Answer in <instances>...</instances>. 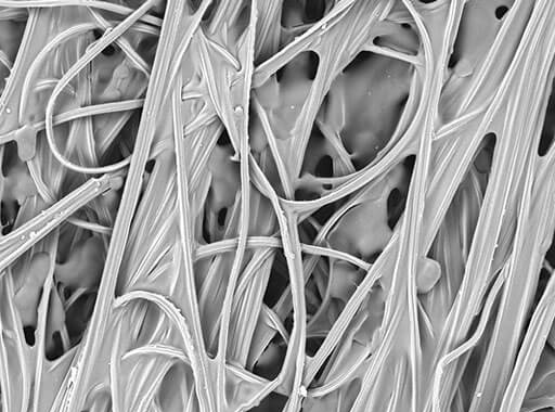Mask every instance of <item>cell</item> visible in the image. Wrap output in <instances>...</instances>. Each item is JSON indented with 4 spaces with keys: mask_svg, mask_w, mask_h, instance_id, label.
Here are the masks:
<instances>
[{
    "mask_svg": "<svg viewBox=\"0 0 555 412\" xmlns=\"http://www.w3.org/2000/svg\"><path fill=\"white\" fill-rule=\"evenodd\" d=\"M552 243L527 233L513 235L496 310L478 366L473 402L482 410L492 411L501 404Z\"/></svg>",
    "mask_w": 555,
    "mask_h": 412,
    "instance_id": "3",
    "label": "cell"
},
{
    "mask_svg": "<svg viewBox=\"0 0 555 412\" xmlns=\"http://www.w3.org/2000/svg\"><path fill=\"white\" fill-rule=\"evenodd\" d=\"M533 1H466L462 54L450 81L451 120L443 154L468 172L489 136L492 106L530 16Z\"/></svg>",
    "mask_w": 555,
    "mask_h": 412,
    "instance_id": "2",
    "label": "cell"
},
{
    "mask_svg": "<svg viewBox=\"0 0 555 412\" xmlns=\"http://www.w3.org/2000/svg\"><path fill=\"white\" fill-rule=\"evenodd\" d=\"M547 346L555 352V321L548 336Z\"/></svg>",
    "mask_w": 555,
    "mask_h": 412,
    "instance_id": "14",
    "label": "cell"
},
{
    "mask_svg": "<svg viewBox=\"0 0 555 412\" xmlns=\"http://www.w3.org/2000/svg\"><path fill=\"white\" fill-rule=\"evenodd\" d=\"M42 130H46V123L23 125L13 131L0 134L1 144L15 142L21 160L27 164L36 156L38 138Z\"/></svg>",
    "mask_w": 555,
    "mask_h": 412,
    "instance_id": "12",
    "label": "cell"
},
{
    "mask_svg": "<svg viewBox=\"0 0 555 412\" xmlns=\"http://www.w3.org/2000/svg\"><path fill=\"white\" fill-rule=\"evenodd\" d=\"M127 168L92 177L85 184L48 206L38 216L2 235V250L10 258L31 248L53 231L57 230L91 199L111 189H122Z\"/></svg>",
    "mask_w": 555,
    "mask_h": 412,
    "instance_id": "5",
    "label": "cell"
},
{
    "mask_svg": "<svg viewBox=\"0 0 555 412\" xmlns=\"http://www.w3.org/2000/svg\"><path fill=\"white\" fill-rule=\"evenodd\" d=\"M160 35L162 28L138 20L116 40L115 44L133 66L151 75Z\"/></svg>",
    "mask_w": 555,
    "mask_h": 412,
    "instance_id": "9",
    "label": "cell"
},
{
    "mask_svg": "<svg viewBox=\"0 0 555 412\" xmlns=\"http://www.w3.org/2000/svg\"><path fill=\"white\" fill-rule=\"evenodd\" d=\"M548 404L555 408V352L547 346L534 370L520 412Z\"/></svg>",
    "mask_w": 555,
    "mask_h": 412,
    "instance_id": "11",
    "label": "cell"
},
{
    "mask_svg": "<svg viewBox=\"0 0 555 412\" xmlns=\"http://www.w3.org/2000/svg\"><path fill=\"white\" fill-rule=\"evenodd\" d=\"M28 20L0 18V54L15 62Z\"/></svg>",
    "mask_w": 555,
    "mask_h": 412,
    "instance_id": "13",
    "label": "cell"
},
{
    "mask_svg": "<svg viewBox=\"0 0 555 412\" xmlns=\"http://www.w3.org/2000/svg\"><path fill=\"white\" fill-rule=\"evenodd\" d=\"M555 321V266L534 306L498 412H520L534 370Z\"/></svg>",
    "mask_w": 555,
    "mask_h": 412,
    "instance_id": "4",
    "label": "cell"
},
{
    "mask_svg": "<svg viewBox=\"0 0 555 412\" xmlns=\"http://www.w3.org/2000/svg\"><path fill=\"white\" fill-rule=\"evenodd\" d=\"M38 194L52 205L72 193L93 176L69 169L61 163L51 150L46 131L38 138L36 156L27 163Z\"/></svg>",
    "mask_w": 555,
    "mask_h": 412,
    "instance_id": "8",
    "label": "cell"
},
{
    "mask_svg": "<svg viewBox=\"0 0 555 412\" xmlns=\"http://www.w3.org/2000/svg\"><path fill=\"white\" fill-rule=\"evenodd\" d=\"M140 110L112 112L92 117L101 167L130 159L139 130Z\"/></svg>",
    "mask_w": 555,
    "mask_h": 412,
    "instance_id": "7",
    "label": "cell"
},
{
    "mask_svg": "<svg viewBox=\"0 0 555 412\" xmlns=\"http://www.w3.org/2000/svg\"><path fill=\"white\" fill-rule=\"evenodd\" d=\"M555 82V0H535L492 106L494 146L468 258L490 270L506 261L519 203L540 156Z\"/></svg>",
    "mask_w": 555,
    "mask_h": 412,
    "instance_id": "1",
    "label": "cell"
},
{
    "mask_svg": "<svg viewBox=\"0 0 555 412\" xmlns=\"http://www.w3.org/2000/svg\"><path fill=\"white\" fill-rule=\"evenodd\" d=\"M150 76L125 59L115 68L94 104L143 100L147 91Z\"/></svg>",
    "mask_w": 555,
    "mask_h": 412,
    "instance_id": "10",
    "label": "cell"
},
{
    "mask_svg": "<svg viewBox=\"0 0 555 412\" xmlns=\"http://www.w3.org/2000/svg\"><path fill=\"white\" fill-rule=\"evenodd\" d=\"M47 139L61 163L72 170L93 177L126 168L130 162L128 159L108 167L100 166L92 117H81L54 125L52 134Z\"/></svg>",
    "mask_w": 555,
    "mask_h": 412,
    "instance_id": "6",
    "label": "cell"
}]
</instances>
